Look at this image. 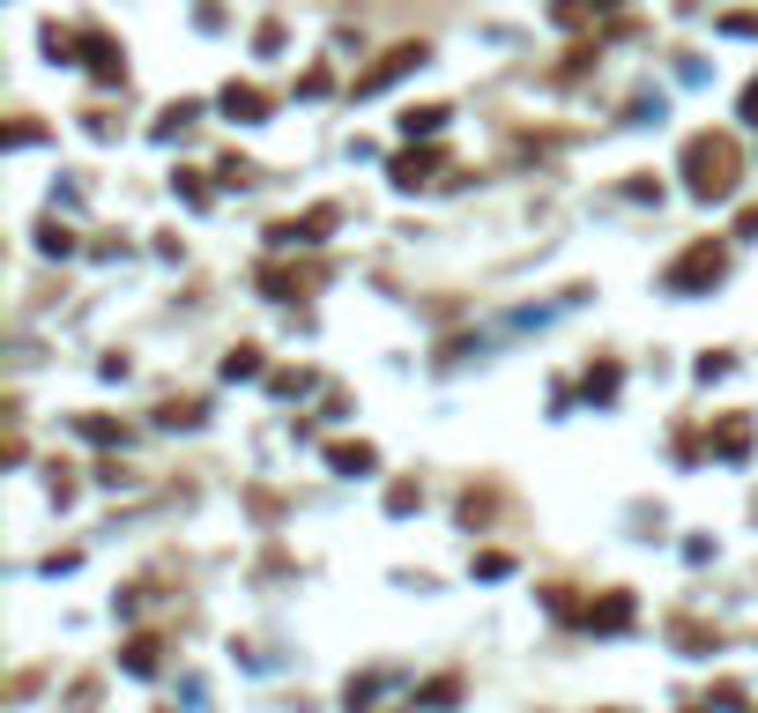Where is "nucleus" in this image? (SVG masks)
I'll use <instances>...</instances> for the list:
<instances>
[{
  "mask_svg": "<svg viewBox=\"0 0 758 713\" xmlns=\"http://www.w3.org/2000/svg\"><path fill=\"white\" fill-rule=\"evenodd\" d=\"M676 164H684V194H692V201H729V194H736V179H744V142L707 126V134H692V142H684V157H676Z\"/></svg>",
  "mask_w": 758,
  "mask_h": 713,
  "instance_id": "1",
  "label": "nucleus"
},
{
  "mask_svg": "<svg viewBox=\"0 0 758 713\" xmlns=\"http://www.w3.org/2000/svg\"><path fill=\"white\" fill-rule=\"evenodd\" d=\"M721 275H729V253L714 246V238H692V246L676 253L670 268H662V283H670L676 297H699V291H714Z\"/></svg>",
  "mask_w": 758,
  "mask_h": 713,
  "instance_id": "2",
  "label": "nucleus"
},
{
  "mask_svg": "<svg viewBox=\"0 0 758 713\" xmlns=\"http://www.w3.org/2000/svg\"><path fill=\"white\" fill-rule=\"evenodd\" d=\"M417 67H431V45H424V38H402V45H387V52H379V60H372V67H365L350 89H357V97H379L387 83L417 75Z\"/></svg>",
  "mask_w": 758,
  "mask_h": 713,
  "instance_id": "3",
  "label": "nucleus"
},
{
  "mask_svg": "<svg viewBox=\"0 0 758 713\" xmlns=\"http://www.w3.org/2000/svg\"><path fill=\"white\" fill-rule=\"evenodd\" d=\"M75 60H83L105 89L126 83V52H120V38H112V30H75Z\"/></svg>",
  "mask_w": 758,
  "mask_h": 713,
  "instance_id": "4",
  "label": "nucleus"
},
{
  "mask_svg": "<svg viewBox=\"0 0 758 713\" xmlns=\"http://www.w3.org/2000/svg\"><path fill=\"white\" fill-rule=\"evenodd\" d=\"M328 231H335V209L320 201V209H305V216H291V223H276V231H268V246H276V253H297V246H320Z\"/></svg>",
  "mask_w": 758,
  "mask_h": 713,
  "instance_id": "5",
  "label": "nucleus"
},
{
  "mask_svg": "<svg viewBox=\"0 0 758 713\" xmlns=\"http://www.w3.org/2000/svg\"><path fill=\"white\" fill-rule=\"evenodd\" d=\"M223 120H239V126H253V120H268V89L260 83H223Z\"/></svg>",
  "mask_w": 758,
  "mask_h": 713,
  "instance_id": "6",
  "label": "nucleus"
},
{
  "mask_svg": "<svg viewBox=\"0 0 758 713\" xmlns=\"http://www.w3.org/2000/svg\"><path fill=\"white\" fill-rule=\"evenodd\" d=\"M394 186H402V194L439 186V149H402V157H394Z\"/></svg>",
  "mask_w": 758,
  "mask_h": 713,
  "instance_id": "7",
  "label": "nucleus"
},
{
  "mask_svg": "<svg viewBox=\"0 0 758 713\" xmlns=\"http://www.w3.org/2000/svg\"><path fill=\"white\" fill-rule=\"evenodd\" d=\"M751 439H758V423L744 417V409L714 423V454H721V462H744V454H751Z\"/></svg>",
  "mask_w": 758,
  "mask_h": 713,
  "instance_id": "8",
  "label": "nucleus"
},
{
  "mask_svg": "<svg viewBox=\"0 0 758 713\" xmlns=\"http://www.w3.org/2000/svg\"><path fill=\"white\" fill-rule=\"evenodd\" d=\"M328 468H335V476H372L379 454L365 446V439H335V446H328Z\"/></svg>",
  "mask_w": 758,
  "mask_h": 713,
  "instance_id": "9",
  "label": "nucleus"
},
{
  "mask_svg": "<svg viewBox=\"0 0 758 713\" xmlns=\"http://www.w3.org/2000/svg\"><path fill=\"white\" fill-rule=\"evenodd\" d=\"M625 0H550V15L565 23V30H580V23H595V15H618Z\"/></svg>",
  "mask_w": 758,
  "mask_h": 713,
  "instance_id": "10",
  "label": "nucleus"
},
{
  "mask_svg": "<svg viewBox=\"0 0 758 713\" xmlns=\"http://www.w3.org/2000/svg\"><path fill=\"white\" fill-rule=\"evenodd\" d=\"M580 625H595V631H625V625H632V594H602V602H595Z\"/></svg>",
  "mask_w": 758,
  "mask_h": 713,
  "instance_id": "11",
  "label": "nucleus"
},
{
  "mask_svg": "<svg viewBox=\"0 0 758 713\" xmlns=\"http://www.w3.org/2000/svg\"><path fill=\"white\" fill-rule=\"evenodd\" d=\"M447 120H454L447 105H409V112H402V134H409V142H431Z\"/></svg>",
  "mask_w": 758,
  "mask_h": 713,
  "instance_id": "12",
  "label": "nucleus"
},
{
  "mask_svg": "<svg viewBox=\"0 0 758 713\" xmlns=\"http://www.w3.org/2000/svg\"><path fill=\"white\" fill-rule=\"evenodd\" d=\"M126 676H157V662H164V647H157V639H149V631H142V639H126Z\"/></svg>",
  "mask_w": 758,
  "mask_h": 713,
  "instance_id": "13",
  "label": "nucleus"
},
{
  "mask_svg": "<svg viewBox=\"0 0 758 713\" xmlns=\"http://www.w3.org/2000/svg\"><path fill=\"white\" fill-rule=\"evenodd\" d=\"M223 379H260V342H239V349L223 357Z\"/></svg>",
  "mask_w": 758,
  "mask_h": 713,
  "instance_id": "14",
  "label": "nucleus"
},
{
  "mask_svg": "<svg viewBox=\"0 0 758 713\" xmlns=\"http://www.w3.org/2000/svg\"><path fill=\"white\" fill-rule=\"evenodd\" d=\"M194 120H201V105H171L164 120H157V142H179V134H186Z\"/></svg>",
  "mask_w": 758,
  "mask_h": 713,
  "instance_id": "15",
  "label": "nucleus"
},
{
  "mask_svg": "<svg viewBox=\"0 0 758 713\" xmlns=\"http://www.w3.org/2000/svg\"><path fill=\"white\" fill-rule=\"evenodd\" d=\"M75 431H83V439H97V446H126V423H112V417H83Z\"/></svg>",
  "mask_w": 758,
  "mask_h": 713,
  "instance_id": "16",
  "label": "nucleus"
},
{
  "mask_svg": "<svg viewBox=\"0 0 758 713\" xmlns=\"http://www.w3.org/2000/svg\"><path fill=\"white\" fill-rule=\"evenodd\" d=\"M171 186H179V194H186V209H209L216 194H209V179H201V171H179V179H171Z\"/></svg>",
  "mask_w": 758,
  "mask_h": 713,
  "instance_id": "17",
  "label": "nucleus"
},
{
  "mask_svg": "<svg viewBox=\"0 0 758 713\" xmlns=\"http://www.w3.org/2000/svg\"><path fill=\"white\" fill-rule=\"evenodd\" d=\"M38 253H75V231L68 223H38Z\"/></svg>",
  "mask_w": 758,
  "mask_h": 713,
  "instance_id": "18",
  "label": "nucleus"
},
{
  "mask_svg": "<svg viewBox=\"0 0 758 713\" xmlns=\"http://www.w3.org/2000/svg\"><path fill=\"white\" fill-rule=\"evenodd\" d=\"M618 394V365H595L588 372V402H610Z\"/></svg>",
  "mask_w": 758,
  "mask_h": 713,
  "instance_id": "19",
  "label": "nucleus"
},
{
  "mask_svg": "<svg viewBox=\"0 0 758 713\" xmlns=\"http://www.w3.org/2000/svg\"><path fill=\"white\" fill-rule=\"evenodd\" d=\"M157 423H201V402H194V394H186V402H164Z\"/></svg>",
  "mask_w": 758,
  "mask_h": 713,
  "instance_id": "20",
  "label": "nucleus"
},
{
  "mask_svg": "<svg viewBox=\"0 0 758 713\" xmlns=\"http://www.w3.org/2000/svg\"><path fill=\"white\" fill-rule=\"evenodd\" d=\"M328 89H335L328 67H305V75H297V97H328Z\"/></svg>",
  "mask_w": 758,
  "mask_h": 713,
  "instance_id": "21",
  "label": "nucleus"
},
{
  "mask_svg": "<svg viewBox=\"0 0 758 713\" xmlns=\"http://www.w3.org/2000/svg\"><path fill=\"white\" fill-rule=\"evenodd\" d=\"M417 499H424L417 483H394V491H387V513H409V505H417Z\"/></svg>",
  "mask_w": 758,
  "mask_h": 713,
  "instance_id": "22",
  "label": "nucleus"
},
{
  "mask_svg": "<svg viewBox=\"0 0 758 713\" xmlns=\"http://www.w3.org/2000/svg\"><path fill=\"white\" fill-rule=\"evenodd\" d=\"M268 386H276V394H305V386H313V372H276Z\"/></svg>",
  "mask_w": 758,
  "mask_h": 713,
  "instance_id": "23",
  "label": "nucleus"
},
{
  "mask_svg": "<svg viewBox=\"0 0 758 713\" xmlns=\"http://www.w3.org/2000/svg\"><path fill=\"white\" fill-rule=\"evenodd\" d=\"M721 30L729 38H758V15H721Z\"/></svg>",
  "mask_w": 758,
  "mask_h": 713,
  "instance_id": "24",
  "label": "nucleus"
},
{
  "mask_svg": "<svg viewBox=\"0 0 758 713\" xmlns=\"http://www.w3.org/2000/svg\"><path fill=\"white\" fill-rule=\"evenodd\" d=\"M736 238H758V201H751L744 216H736Z\"/></svg>",
  "mask_w": 758,
  "mask_h": 713,
  "instance_id": "25",
  "label": "nucleus"
},
{
  "mask_svg": "<svg viewBox=\"0 0 758 713\" xmlns=\"http://www.w3.org/2000/svg\"><path fill=\"white\" fill-rule=\"evenodd\" d=\"M744 120H758V83H751V89H744Z\"/></svg>",
  "mask_w": 758,
  "mask_h": 713,
  "instance_id": "26",
  "label": "nucleus"
},
{
  "mask_svg": "<svg viewBox=\"0 0 758 713\" xmlns=\"http://www.w3.org/2000/svg\"><path fill=\"white\" fill-rule=\"evenodd\" d=\"M676 8H707V0H676Z\"/></svg>",
  "mask_w": 758,
  "mask_h": 713,
  "instance_id": "27",
  "label": "nucleus"
}]
</instances>
